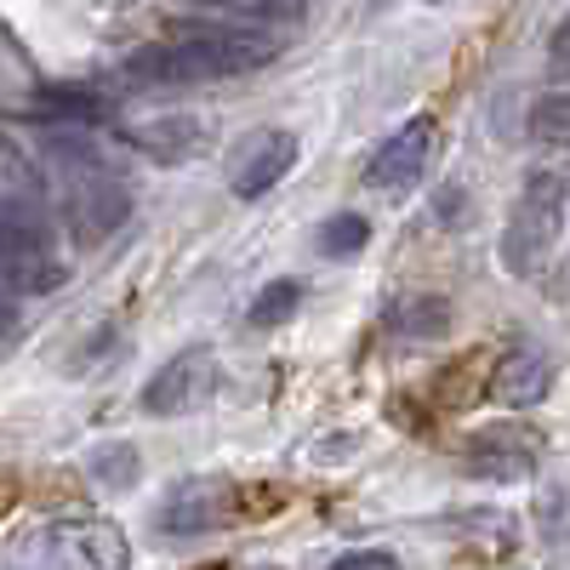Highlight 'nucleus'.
<instances>
[{"instance_id": "nucleus-16", "label": "nucleus", "mask_w": 570, "mask_h": 570, "mask_svg": "<svg viewBox=\"0 0 570 570\" xmlns=\"http://www.w3.org/2000/svg\"><path fill=\"white\" fill-rule=\"evenodd\" d=\"M91 480L109 485V491H126L137 480V451L131 445H104V451H91Z\"/></svg>"}, {"instance_id": "nucleus-2", "label": "nucleus", "mask_w": 570, "mask_h": 570, "mask_svg": "<svg viewBox=\"0 0 570 570\" xmlns=\"http://www.w3.org/2000/svg\"><path fill=\"white\" fill-rule=\"evenodd\" d=\"M63 252H58V223L29 195H0V285L23 297H46L63 285Z\"/></svg>"}, {"instance_id": "nucleus-20", "label": "nucleus", "mask_w": 570, "mask_h": 570, "mask_svg": "<svg viewBox=\"0 0 570 570\" xmlns=\"http://www.w3.org/2000/svg\"><path fill=\"white\" fill-rule=\"evenodd\" d=\"M7 325H12V308H7V297H0V337H7Z\"/></svg>"}, {"instance_id": "nucleus-1", "label": "nucleus", "mask_w": 570, "mask_h": 570, "mask_svg": "<svg viewBox=\"0 0 570 570\" xmlns=\"http://www.w3.org/2000/svg\"><path fill=\"white\" fill-rule=\"evenodd\" d=\"M279 52V40L268 29H246V23H195L149 52H137L126 63L131 80L149 86H206V80H234L252 75Z\"/></svg>"}, {"instance_id": "nucleus-15", "label": "nucleus", "mask_w": 570, "mask_h": 570, "mask_svg": "<svg viewBox=\"0 0 570 570\" xmlns=\"http://www.w3.org/2000/svg\"><path fill=\"white\" fill-rule=\"evenodd\" d=\"M365 240H371V223H365L360 212H343V217H331V223H325L320 252H325V257H360Z\"/></svg>"}, {"instance_id": "nucleus-6", "label": "nucleus", "mask_w": 570, "mask_h": 570, "mask_svg": "<svg viewBox=\"0 0 570 570\" xmlns=\"http://www.w3.org/2000/svg\"><path fill=\"white\" fill-rule=\"evenodd\" d=\"M212 371H217V365H212L206 348H188V354L166 360V365L149 376V389H142V411H149V416H177V411H188L195 400H206Z\"/></svg>"}, {"instance_id": "nucleus-5", "label": "nucleus", "mask_w": 570, "mask_h": 570, "mask_svg": "<svg viewBox=\"0 0 570 570\" xmlns=\"http://www.w3.org/2000/svg\"><path fill=\"white\" fill-rule=\"evenodd\" d=\"M131 217V195L115 171H104L98 160H75L63 155V228L75 246H104L109 234H120V223Z\"/></svg>"}, {"instance_id": "nucleus-3", "label": "nucleus", "mask_w": 570, "mask_h": 570, "mask_svg": "<svg viewBox=\"0 0 570 570\" xmlns=\"http://www.w3.org/2000/svg\"><path fill=\"white\" fill-rule=\"evenodd\" d=\"M131 542L115 519H52L18 542L12 570H126Z\"/></svg>"}, {"instance_id": "nucleus-10", "label": "nucleus", "mask_w": 570, "mask_h": 570, "mask_svg": "<svg viewBox=\"0 0 570 570\" xmlns=\"http://www.w3.org/2000/svg\"><path fill=\"white\" fill-rule=\"evenodd\" d=\"M223 513H228V491L217 480H183L160 508V531H171V537L212 531V525H223Z\"/></svg>"}, {"instance_id": "nucleus-4", "label": "nucleus", "mask_w": 570, "mask_h": 570, "mask_svg": "<svg viewBox=\"0 0 570 570\" xmlns=\"http://www.w3.org/2000/svg\"><path fill=\"white\" fill-rule=\"evenodd\" d=\"M559 228H564V177L559 171H531L519 200L508 212V228H502V268L531 279L553 246H559Z\"/></svg>"}, {"instance_id": "nucleus-11", "label": "nucleus", "mask_w": 570, "mask_h": 570, "mask_svg": "<svg viewBox=\"0 0 570 570\" xmlns=\"http://www.w3.org/2000/svg\"><path fill=\"white\" fill-rule=\"evenodd\" d=\"M537 468V445L525 434H513V428H491L468 445V473H480V480H525Z\"/></svg>"}, {"instance_id": "nucleus-14", "label": "nucleus", "mask_w": 570, "mask_h": 570, "mask_svg": "<svg viewBox=\"0 0 570 570\" xmlns=\"http://www.w3.org/2000/svg\"><path fill=\"white\" fill-rule=\"evenodd\" d=\"M394 331H405V337H440V331L451 325V308H445V297H405V303H394Z\"/></svg>"}, {"instance_id": "nucleus-12", "label": "nucleus", "mask_w": 570, "mask_h": 570, "mask_svg": "<svg viewBox=\"0 0 570 570\" xmlns=\"http://www.w3.org/2000/svg\"><path fill=\"white\" fill-rule=\"evenodd\" d=\"M525 126H531V142H542V149H570V91L537 98Z\"/></svg>"}, {"instance_id": "nucleus-19", "label": "nucleus", "mask_w": 570, "mask_h": 570, "mask_svg": "<svg viewBox=\"0 0 570 570\" xmlns=\"http://www.w3.org/2000/svg\"><path fill=\"white\" fill-rule=\"evenodd\" d=\"M548 69H553L559 80L570 75V12H564V18H559V29L548 35Z\"/></svg>"}, {"instance_id": "nucleus-8", "label": "nucleus", "mask_w": 570, "mask_h": 570, "mask_svg": "<svg viewBox=\"0 0 570 570\" xmlns=\"http://www.w3.org/2000/svg\"><path fill=\"white\" fill-rule=\"evenodd\" d=\"M297 166V137L292 131H257L246 149H240V166H234V195L240 200H257L268 188Z\"/></svg>"}, {"instance_id": "nucleus-9", "label": "nucleus", "mask_w": 570, "mask_h": 570, "mask_svg": "<svg viewBox=\"0 0 570 570\" xmlns=\"http://www.w3.org/2000/svg\"><path fill=\"white\" fill-rule=\"evenodd\" d=\"M553 389V360L542 348H513L497 360V376H491V400L508 405V411H531L542 405Z\"/></svg>"}, {"instance_id": "nucleus-13", "label": "nucleus", "mask_w": 570, "mask_h": 570, "mask_svg": "<svg viewBox=\"0 0 570 570\" xmlns=\"http://www.w3.org/2000/svg\"><path fill=\"white\" fill-rule=\"evenodd\" d=\"M297 303H303V285L297 279H274V285H263V297L246 308V325L252 331H274V325H285L297 314Z\"/></svg>"}, {"instance_id": "nucleus-7", "label": "nucleus", "mask_w": 570, "mask_h": 570, "mask_svg": "<svg viewBox=\"0 0 570 570\" xmlns=\"http://www.w3.org/2000/svg\"><path fill=\"white\" fill-rule=\"evenodd\" d=\"M428 149H434V126H428V120H411V126H400V131L383 142V149L371 155V166H365V183H371V188H411V183H422Z\"/></svg>"}, {"instance_id": "nucleus-21", "label": "nucleus", "mask_w": 570, "mask_h": 570, "mask_svg": "<svg viewBox=\"0 0 570 570\" xmlns=\"http://www.w3.org/2000/svg\"><path fill=\"white\" fill-rule=\"evenodd\" d=\"M428 7H445V0H428Z\"/></svg>"}, {"instance_id": "nucleus-18", "label": "nucleus", "mask_w": 570, "mask_h": 570, "mask_svg": "<svg viewBox=\"0 0 570 570\" xmlns=\"http://www.w3.org/2000/svg\"><path fill=\"white\" fill-rule=\"evenodd\" d=\"M331 570H400V559H394L389 548H360V553L331 559Z\"/></svg>"}, {"instance_id": "nucleus-17", "label": "nucleus", "mask_w": 570, "mask_h": 570, "mask_svg": "<svg viewBox=\"0 0 570 570\" xmlns=\"http://www.w3.org/2000/svg\"><path fill=\"white\" fill-rule=\"evenodd\" d=\"M195 7H212V12H252V18H285V12L314 7V0H195Z\"/></svg>"}]
</instances>
